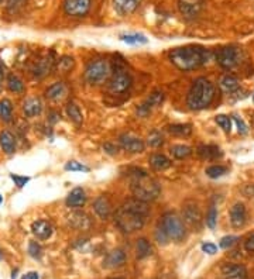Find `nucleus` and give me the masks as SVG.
Listing matches in <instances>:
<instances>
[{
  "label": "nucleus",
  "mask_w": 254,
  "mask_h": 279,
  "mask_svg": "<svg viewBox=\"0 0 254 279\" xmlns=\"http://www.w3.org/2000/svg\"><path fill=\"white\" fill-rule=\"evenodd\" d=\"M69 225L72 226L76 230H88L92 221H90L89 216L83 211H75L69 216Z\"/></svg>",
  "instance_id": "obj_20"
},
{
  "label": "nucleus",
  "mask_w": 254,
  "mask_h": 279,
  "mask_svg": "<svg viewBox=\"0 0 254 279\" xmlns=\"http://www.w3.org/2000/svg\"><path fill=\"white\" fill-rule=\"evenodd\" d=\"M93 210H95V213L102 220L109 218L110 214H112V203H110L109 198L102 195V196L95 199V202H93Z\"/></svg>",
  "instance_id": "obj_18"
},
{
  "label": "nucleus",
  "mask_w": 254,
  "mask_h": 279,
  "mask_svg": "<svg viewBox=\"0 0 254 279\" xmlns=\"http://www.w3.org/2000/svg\"><path fill=\"white\" fill-rule=\"evenodd\" d=\"M136 252H137L138 259H144L153 254V247L147 239H138L136 245Z\"/></svg>",
  "instance_id": "obj_28"
},
{
  "label": "nucleus",
  "mask_w": 254,
  "mask_h": 279,
  "mask_svg": "<svg viewBox=\"0 0 254 279\" xmlns=\"http://www.w3.org/2000/svg\"><path fill=\"white\" fill-rule=\"evenodd\" d=\"M0 258H2V252H0Z\"/></svg>",
  "instance_id": "obj_55"
},
{
  "label": "nucleus",
  "mask_w": 254,
  "mask_h": 279,
  "mask_svg": "<svg viewBox=\"0 0 254 279\" xmlns=\"http://www.w3.org/2000/svg\"><path fill=\"white\" fill-rule=\"evenodd\" d=\"M21 279H40V275L37 272H27L21 276Z\"/></svg>",
  "instance_id": "obj_51"
},
{
  "label": "nucleus",
  "mask_w": 254,
  "mask_h": 279,
  "mask_svg": "<svg viewBox=\"0 0 254 279\" xmlns=\"http://www.w3.org/2000/svg\"><path fill=\"white\" fill-rule=\"evenodd\" d=\"M156 240H157V243L160 245H165L168 243V236H167V233L164 232V229L161 227V225H158V227L156 229Z\"/></svg>",
  "instance_id": "obj_44"
},
{
  "label": "nucleus",
  "mask_w": 254,
  "mask_h": 279,
  "mask_svg": "<svg viewBox=\"0 0 254 279\" xmlns=\"http://www.w3.org/2000/svg\"><path fill=\"white\" fill-rule=\"evenodd\" d=\"M120 40L129 44V45H143L147 44L148 40L145 38V35L138 34V33H131V34H122L120 35Z\"/></svg>",
  "instance_id": "obj_33"
},
{
  "label": "nucleus",
  "mask_w": 254,
  "mask_h": 279,
  "mask_svg": "<svg viewBox=\"0 0 254 279\" xmlns=\"http://www.w3.org/2000/svg\"><path fill=\"white\" fill-rule=\"evenodd\" d=\"M216 223H218V209L216 206H211L209 210H208V214H206V226L211 229V230H215L216 227Z\"/></svg>",
  "instance_id": "obj_38"
},
{
  "label": "nucleus",
  "mask_w": 254,
  "mask_h": 279,
  "mask_svg": "<svg viewBox=\"0 0 254 279\" xmlns=\"http://www.w3.org/2000/svg\"><path fill=\"white\" fill-rule=\"evenodd\" d=\"M0 147L9 155L16 151V137L9 130H5L0 133Z\"/></svg>",
  "instance_id": "obj_24"
},
{
  "label": "nucleus",
  "mask_w": 254,
  "mask_h": 279,
  "mask_svg": "<svg viewBox=\"0 0 254 279\" xmlns=\"http://www.w3.org/2000/svg\"><path fill=\"white\" fill-rule=\"evenodd\" d=\"M68 93V88L64 82H55L54 85H51L47 90H45V96L54 100V102H58V100H62L65 96Z\"/></svg>",
  "instance_id": "obj_22"
},
{
  "label": "nucleus",
  "mask_w": 254,
  "mask_h": 279,
  "mask_svg": "<svg viewBox=\"0 0 254 279\" xmlns=\"http://www.w3.org/2000/svg\"><path fill=\"white\" fill-rule=\"evenodd\" d=\"M148 214H150V209L145 202L136 198L129 199L116 210L115 221L122 232L130 234L143 229Z\"/></svg>",
  "instance_id": "obj_1"
},
{
  "label": "nucleus",
  "mask_w": 254,
  "mask_h": 279,
  "mask_svg": "<svg viewBox=\"0 0 254 279\" xmlns=\"http://www.w3.org/2000/svg\"><path fill=\"white\" fill-rule=\"evenodd\" d=\"M110 72L112 69H110L109 62L106 60H95V61L89 62V65L85 69L83 79L90 86H97L108 81Z\"/></svg>",
  "instance_id": "obj_6"
},
{
  "label": "nucleus",
  "mask_w": 254,
  "mask_h": 279,
  "mask_svg": "<svg viewBox=\"0 0 254 279\" xmlns=\"http://www.w3.org/2000/svg\"><path fill=\"white\" fill-rule=\"evenodd\" d=\"M163 100H164V93H163V92H153L151 95H150V97L138 107V115H141V116L148 115V111H151L153 107L161 104Z\"/></svg>",
  "instance_id": "obj_21"
},
{
  "label": "nucleus",
  "mask_w": 254,
  "mask_h": 279,
  "mask_svg": "<svg viewBox=\"0 0 254 279\" xmlns=\"http://www.w3.org/2000/svg\"><path fill=\"white\" fill-rule=\"evenodd\" d=\"M171 154L175 159H185L192 154V148L184 144H175L171 147Z\"/></svg>",
  "instance_id": "obj_31"
},
{
  "label": "nucleus",
  "mask_w": 254,
  "mask_h": 279,
  "mask_svg": "<svg viewBox=\"0 0 254 279\" xmlns=\"http://www.w3.org/2000/svg\"><path fill=\"white\" fill-rule=\"evenodd\" d=\"M148 161H150V165L154 171H165L171 166V159L164 154H160V152L153 154Z\"/></svg>",
  "instance_id": "obj_26"
},
{
  "label": "nucleus",
  "mask_w": 254,
  "mask_h": 279,
  "mask_svg": "<svg viewBox=\"0 0 254 279\" xmlns=\"http://www.w3.org/2000/svg\"><path fill=\"white\" fill-rule=\"evenodd\" d=\"M215 122L218 123V126L225 133H230V130H232V120H230V117L225 116V115H219V116H216Z\"/></svg>",
  "instance_id": "obj_39"
},
{
  "label": "nucleus",
  "mask_w": 254,
  "mask_h": 279,
  "mask_svg": "<svg viewBox=\"0 0 254 279\" xmlns=\"http://www.w3.org/2000/svg\"><path fill=\"white\" fill-rule=\"evenodd\" d=\"M23 110H24V115L27 117H35L38 115H41L42 111V103L40 99L33 97V99H28L27 102H24L23 104Z\"/></svg>",
  "instance_id": "obj_27"
},
{
  "label": "nucleus",
  "mask_w": 254,
  "mask_h": 279,
  "mask_svg": "<svg viewBox=\"0 0 254 279\" xmlns=\"http://www.w3.org/2000/svg\"><path fill=\"white\" fill-rule=\"evenodd\" d=\"M51 68H53V60L49 57H45V58H42V60L37 62V65H35L34 68V75L41 78V76L49 74Z\"/></svg>",
  "instance_id": "obj_30"
},
{
  "label": "nucleus",
  "mask_w": 254,
  "mask_h": 279,
  "mask_svg": "<svg viewBox=\"0 0 254 279\" xmlns=\"http://www.w3.org/2000/svg\"><path fill=\"white\" fill-rule=\"evenodd\" d=\"M86 203V193L82 188H75L67 196V206L71 209H79Z\"/></svg>",
  "instance_id": "obj_19"
},
{
  "label": "nucleus",
  "mask_w": 254,
  "mask_h": 279,
  "mask_svg": "<svg viewBox=\"0 0 254 279\" xmlns=\"http://www.w3.org/2000/svg\"><path fill=\"white\" fill-rule=\"evenodd\" d=\"M168 131L174 136L188 137L192 134V126L191 124H171L168 126Z\"/></svg>",
  "instance_id": "obj_34"
},
{
  "label": "nucleus",
  "mask_w": 254,
  "mask_h": 279,
  "mask_svg": "<svg viewBox=\"0 0 254 279\" xmlns=\"http://www.w3.org/2000/svg\"><path fill=\"white\" fill-rule=\"evenodd\" d=\"M239 240L237 236H226V237H223V239L220 240L219 247L220 248H223V250H229L230 247H233L236 244V241Z\"/></svg>",
  "instance_id": "obj_43"
},
{
  "label": "nucleus",
  "mask_w": 254,
  "mask_h": 279,
  "mask_svg": "<svg viewBox=\"0 0 254 279\" xmlns=\"http://www.w3.org/2000/svg\"><path fill=\"white\" fill-rule=\"evenodd\" d=\"M233 122L236 123V126H237V131H239L240 134H247V131H248L247 126H246V123L243 122L240 117L234 116L233 117Z\"/></svg>",
  "instance_id": "obj_46"
},
{
  "label": "nucleus",
  "mask_w": 254,
  "mask_h": 279,
  "mask_svg": "<svg viewBox=\"0 0 254 279\" xmlns=\"http://www.w3.org/2000/svg\"><path fill=\"white\" fill-rule=\"evenodd\" d=\"M131 75L124 68H116V71L112 74L109 83H108V90L112 95H123L126 92H129V89L131 88Z\"/></svg>",
  "instance_id": "obj_7"
},
{
  "label": "nucleus",
  "mask_w": 254,
  "mask_h": 279,
  "mask_svg": "<svg viewBox=\"0 0 254 279\" xmlns=\"http://www.w3.org/2000/svg\"><path fill=\"white\" fill-rule=\"evenodd\" d=\"M10 178H12V181H13L14 185H16L17 188H23V186H26V185L30 182V178L28 177H21V175L10 174Z\"/></svg>",
  "instance_id": "obj_45"
},
{
  "label": "nucleus",
  "mask_w": 254,
  "mask_h": 279,
  "mask_svg": "<svg viewBox=\"0 0 254 279\" xmlns=\"http://www.w3.org/2000/svg\"><path fill=\"white\" fill-rule=\"evenodd\" d=\"M229 217H230V223L234 229H240L246 225V220H247V211H246V206L240 202L234 203L230 209L229 213Z\"/></svg>",
  "instance_id": "obj_13"
},
{
  "label": "nucleus",
  "mask_w": 254,
  "mask_h": 279,
  "mask_svg": "<svg viewBox=\"0 0 254 279\" xmlns=\"http://www.w3.org/2000/svg\"><path fill=\"white\" fill-rule=\"evenodd\" d=\"M67 115L71 119V122H74L76 126H81L83 122V116L82 111L79 109V106L74 102H69L67 104Z\"/></svg>",
  "instance_id": "obj_29"
},
{
  "label": "nucleus",
  "mask_w": 254,
  "mask_h": 279,
  "mask_svg": "<svg viewBox=\"0 0 254 279\" xmlns=\"http://www.w3.org/2000/svg\"><path fill=\"white\" fill-rule=\"evenodd\" d=\"M205 0H178V9L182 16L188 19H192L198 16L204 7Z\"/></svg>",
  "instance_id": "obj_12"
},
{
  "label": "nucleus",
  "mask_w": 254,
  "mask_h": 279,
  "mask_svg": "<svg viewBox=\"0 0 254 279\" xmlns=\"http://www.w3.org/2000/svg\"><path fill=\"white\" fill-rule=\"evenodd\" d=\"M65 170L71 172H89V166L78 162V161H68L65 163Z\"/></svg>",
  "instance_id": "obj_40"
},
{
  "label": "nucleus",
  "mask_w": 254,
  "mask_h": 279,
  "mask_svg": "<svg viewBox=\"0 0 254 279\" xmlns=\"http://www.w3.org/2000/svg\"><path fill=\"white\" fill-rule=\"evenodd\" d=\"M7 88H9L10 92L21 93V92H24V83H23V81L19 76L10 74V75L7 76Z\"/></svg>",
  "instance_id": "obj_35"
},
{
  "label": "nucleus",
  "mask_w": 254,
  "mask_h": 279,
  "mask_svg": "<svg viewBox=\"0 0 254 279\" xmlns=\"http://www.w3.org/2000/svg\"><path fill=\"white\" fill-rule=\"evenodd\" d=\"M119 143H120V147L123 148L124 151L130 152V154H140L145 150V144L144 141L140 138V137L133 136V134H122L119 137Z\"/></svg>",
  "instance_id": "obj_10"
},
{
  "label": "nucleus",
  "mask_w": 254,
  "mask_h": 279,
  "mask_svg": "<svg viewBox=\"0 0 254 279\" xmlns=\"http://www.w3.org/2000/svg\"><path fill=\"white\" fill-rule=\"evenodd\" d=\"M170 61L179 71H195L206 65L211 60V51L200 45H185V47L174 48L170 51Z\"/></svg>",
  "instance_id": "obj_2"
},
{
  "label": "nucleus",
  "mask_w": 254,
  "mask_h": 279,
  "mask_svg": "<svg viewBox=\"0 0 254 279\" xmlns=\"http://www.w3.org/2000/svg\"><path fill=\"white\" fill-rule=\"evenodd\" d=\"M143 0H113V7L120 16H130L137 10Z\"/></svg>",
  "instance_id": "obj_16"
},
{
  "label": "nucleus",
  "mask_w": 254,
  "mask_h": 279,
  "mask_svg": "<svg viewBox=\"0 0 254 279\" xmlns=\"http://www.w3.org/2000/svg\"><path fill=\"white\" fill-rule=\"evenodd\" d=\"M161 227L164 229V232L167 233L168 239L172 241H182L185 239L186 230L185 225H184V220L179 217L175 211H167L164 216L161 217L160 221Z\"/></svg>",
  "instance_id": "obj_5"
},
{
  "label": "nucleus",
  "mask_w": 254,
  "mask_h": 279,
  "mask_svg": "<svg viewBox=\"0 0 254 279\" xmlns=\"http://www.w3.org/2000/svg\"><path fill=\"white\" fill-rule=\"evenodd\" d=\"M163 144H164V138H163V136L158 131H153L151 134L148 136V145L150 147L157 148V147H161Z\"/></svg>",
  "instance_id": "obj_41"
},
{
  "label": "nucleus",
  "mask_w": 254,
  "mask_h": 279,
  "mask_svg": "<svg viewBox=\"0 0 254 279\" xmlns=\"http://www.w3.org/2000/svg\"><path fill=\"white\" fill-rule=\"evenodd\" d=\"M3 203V196H2V195H0V204Z\"/></svg>",
  "instance_id": "obj_53"
},
{
  "label": "nucleus",
  "mask_w": 254,
  "mask_h": 279,
  "mask_svg": "<svg viewBox=\"0 0 254 279\" xmlns=\"http://www.w3.org/2000/svg\"><path fill=\"white\" fill-rule=\"evenodd\" d=\"M215 99V85L205 76L196 78L192 82L188 96L186 104L192 110L206 109Z\"/></svg>",
  "instance_id": "obj_4"
},
{
  "label": "nucleus",
  "mask_w": 254,
  "mask_h": 279,
  "mask_svg": "<svg viewBox=\"0 0 254 279\" xmlns=\"http://www.w3.org/2000/svg\"><path fill=\"white\" fill-rule=\"evenodd\" d=\"M244 250L247 252H254V233L244 241Z\"/></svg>",
  "instance_id": "obj_48"
},
{
  "label": "nucleus",
  "mask_w": 254,
  "mask_h": 279,
  "mask_svg": "<svg viewBox=\"0 0 254 279\" xmlns=\"http://www.w3.org/2000/svg\"><path fill=\"white\" fill-rule=\"evenodd\" d=\"M182 216H184V221L186 225L195 227V229H199L200 223H202V214H200L198 204L193 203V202H188L184 204Z\"/></svg>",
  "instance_id": "obj_11"
},
{
  "label": "nucleus",
  "mask_w": 254,
  "mask_h": 279,
  "mask_svg": "<svg viewBox=\"0 0 254 279\" xmlns=\"http://www.w3.org/2000/svg\"><path fill=\"white\" fill-rule=\"evenodd\" d=\"M222 278L223 279H246L247 271L240 264H225L222 266Z\"/></svg>",
  "instance_id": "obj_15"
},
{
  "label": "nucleus",
  "mask_w": 254,
  "mask_h": 279,
  "mask_svg": "<svg viewBox=\"0 0 254 279\" xmlns=\"http://www.w3.org/2000/svg\"><path fill=\"white\" fill-rule=\"evenodd\" d=\"M240 61V51L236 47H223L216 51V62L223 69H233Z\"/></svg>",
  "instance_id": "obj_8"
},
{
  "label": "nucleus",
  "mask_w": 254,
  "mask_h": 279,
  "mask_svg": "<svg viewBox=\"0 0 254 279\" xmlns=\"http://www.w3.org/2000/svg\"><path fill=\"white\" fill-rule=\"evenodd\" d=\"M92 0H64V10L71 17H85L89 13Z\"/></svg>",
  "instance_id": "obj_9"
},
{
  "label": "nucleus",
  "mask_w": 254,
  "mask_h": 279,
  "mask_svg": "<svg viewBox=\"0 0 254 279\" xmlns=\"http://www.w3.org/2000/svg\"><path fill=\"white\" fill-rule=\"evenodd\" d=\"M28 254H30L34 259L41 258L42 250L41 247H40V244H37L35 241H30V244H28Z\"/></svg>",
  "instance_id": "obj_42"
},
{
  "label": "nucleus",
  "mask_w": 254,
  "mask_h": 279,
  "mask_svg": "<svg viewBox=\"0 0 254 279\" xmlns=\"http://www.w3.org/2000/svg\"><path fill=\"white\" fill-rule=\"evenodd\" d=\"M75 67V61L72 57H68V55H64L58 60V71L61 74H68Z\"/></svg>",
  "instance_id": "obj_36"
},
{
  "label": "nucleus",
  "mask_w": 254,
  "mask_h": 279,
  "mask_svg": "<svg viewBox=\"0 0 254 279\" xmlns=\"http://www.w3.org/2000/svg\"><path fill=\"white\" fill-rule=\"evenodd\" d=\"M12 117H13V103L9 99L0 100V119L9 123L12 122Z\"/></svg>",
  "instance_id": "obj_32"
},
{
  "label": "nucleus",
  "mask_w": 254,
  "mask_h": 279,
  "mask_svg": "<svg viewBox=\"0 0 254 279\" xmlns=\"http://www.w3.org/2000/svg\"><path fill=\"white\" fill-rule=\"evenodd\" d=\"M53 226L47 220H35L31 225V233L34 234V237L37 240H48L51 236H53Z\"/></svg>",
  "instance_id": "obj_14"
},
{
  "label": "nucleus",
  "mask_w": 254,
  "mask_h": 279,
  "mask_svg": "<svg viewBox=\"0 0 254 279\" xmlns=\"http://www.w3.org/2000/svg\"><path fill=\"white\" fill-rule=\"evenodd\" d=\"M219 86L223 93H229V95H230V93H234V92H237L239 88H240L239 81H237L233 75L222 76L219 81Z\"/></svg>",
  "instance_id": "obj_25"
},
{
  "label": "nucleus",
  "mask_w": 254,
  "mask_h": 279,
  "mask_svg": "<svg viewBox=\"0 0 254 279\" xmlns=\"http://www.w3.org/2000/svg\"><path fill=\"white\" fill-rule=\"evenodd\" d=\"M24 3V0H7V6L10 9H17Z\"/></svg>",
  "instance_id": "obj_50"
},
{
  "label": "nucleus",
  "mask_w": 254,
  "mask_h": 279,
  "mask_svg": "<svg viewBox=\"0 0 254 279\" xmlns=\"http://www.w3.org/2000/svg\"><path fill=\"white\" fill-rule=\"evenodd\" d=\"M112 279H123V278H112Z\"/></svg>",
  "instance_id": "obj_54"
},
{
  "label": "nucleus",
  "mask_w": 254,
  "mask_h": 279,
  "mask_svg": "<svg viewBox=\"0 0 254 279\" xmlns=\"http://www.w3.org/2000/svg\"><path fill=\"white\" fill-rule=\"evenodd\" d=\"M198 155H199L202 159H206V161H215L218 158L222 157V151L218 145H212V144H208V145H200L198 147Z\"/></svg>",
  "instance_id": "obj_23"
},
{
  "label": "nucleus",
  "mask_w": 254,
  "mask_h": 279,
  "mask_svg": "<svg viewBox=\"0 0 254 279\" xmlns=\"http://www.w3.org/2000/svg\"><path fill=\"white\" fill-rule=\"evenodd\" d=\"M130 189L134 198L143 200L145 203L153 202L160 196V184L150 177V174L144 170H133L130 172Z\"/></svg>",
  "instance_id": "obj_3"
},
{
  "label": "nucleus",
  "mask_w": 254,
  "mask_h": 279,
  "mask_svg": "<svg viewBox=\"0 0 254 279\" xmlns=\"http://www.w3.org/2000/svg\"><path fill=\"white\" fill-rule=\"evenodd\" d=\"M200 248H202V251L206 252V254H209V255H213V254H216V252H218V247L213 244V243H204Z\"/></svg>",
  "instance_id": "obj_47"
},
{
  "label": "nucleus",
  "mask_w": 254,
  "mask_h": 279,
  "mask_svg": "<svg viewBox=\"0 0 254 279\" xmlns=\"http://www.w3.org/2000/svg\"><path fill=\"white\" fill-rule=\"evenodd\" d=\"M3 78H5V64L0 60V82L3 81Z\"/></svg>",
  "instance_id": "obj_52"
},
{
  "label": "nucleus",
  "mask_w": 254,
  "mask_h": 279,
  "mask_svg": "<svg viewBox=\"0 0 254 279\" xmlns=\"http://www.w3.org/2000/svg\"><path fill=\"white\" fill-rule=\"evenodd\" d=\"M126 254L123 250H113L110 251L106 258L103 261V266L109 268V269H115V268H120L126 264Z\"/></svg>",
  "instance_id": "obj_17"
},
{
  "label": "nucleus",
  "mask_w": 254,
  "mask_h": 279,
  "mask_svg": "<svg viewBox=\"0 0 254 279\" xmlns=\"http://www.w3.org/2000/svg\"><path fill=\"white\" fill-rule=\"evenodd\" d=\"M227 172L226 166H223V165H211V166H208L205 170V174L209 178H212V179H216V178L223 177L225 174Z\"/></svg>",
  "instance_id": "obj_37"
},
{
  "label": "nucleus",
  "mask_w": 254,
  "mask_h": 279,
  "mask_svg": "<svg viewBox=\"0 0 254 279\" xmlns=\"http://www.w3.org/2000/svg\"><path fill=\"white\" fill-rule=\"evenodd\" d=\"M253 102H254V93H253Z\"/></svg>",
  "instance_id": "obj_56"
},
{
  "label": "nucleus",
  "mask_w": 254,
  "mask_h": 279,
  "mask_svg": "<svg viewBox=\"0 0 254 279\" xmlns=\"http://www.w3.org/2000/svg\"><path fill=\"white\" fill-rule=\"evenodd\" d=\"M103 150L106 151L109 155H116L117 154V147L115 145V144H112V143L103 144Z\"/></svg>",
  "instance_id": "obj_49"
}]
</instances>
